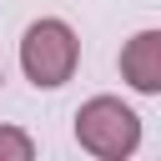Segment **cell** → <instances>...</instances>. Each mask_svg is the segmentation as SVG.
Returning <instances> with one entry per match:
<instances>
[{
    "label": "cell",
    "instance_id": "cell-4",
    "mask_svg": "<svg viewBox=\"0 0 161 161\" xmlns=\"http://www.w3.org/2000/svg\"><path fill=\"white\" fill-rule=\"evenodd\" d=\"M35 156V141L15 126H0V161H30Z\"/></svg>",
    "mask_w": 161,
    "mask_h": 161
},
{
    "label": "cell",
    "instance_id": "cell-2",
    "mask_svg": "<svg viewBox=\"0 0 161 161\" xmlns=\"http://www.w3.org/2000/svg\"><path fill=\"white\" fill-rule=\"evenodd\" d=\"M75 60H80V40L65 20H35L20 40V65L30 75V86L40 91H55L75 75Z\"/></svg>",
    "mask_w": 161,
    "mask_h": 161
},
{
    "label": "cell",
    "instance_id": "cell-5",
    "mask_svg": "<svg viewBox=\"0 0 161 161\" xmlns=\"http://www.w3.org/2000/svg\"><path fill=\"white\" fill-rule=\"evenodd\" d=\"M0 80H5V75H0Z\"/></svg>",
    "mask_w": 161,
    "mask_h": 161
},
{
    "label": "cell",
    "instance_id": "cell-3",
    "mask_svg": "<svg viewBox=\"0 0 161 161\" xmlns=\"http://www.w3.org/2000/svg\"><path fill=\"white\" fill-rule=\"evenodd\" d=\"M121 75L141 91V96H156L161 91V30H141L126 40L121 50Z\"/></svg>",
    "mask_w": 161,
    "mask_h": 161
},
{
    "label": "cell",
    "instance_id": "cell-1",
    "mask_svg": "<svg viewBox=\"0 0 161 161\" xmlns=\"http://www.w3.org/2000/svg\"><path fill=\"white\" fill-rule=\"evenodd\" d=\"M75 141H80V151H91L101 161H126L141 146V116L131 106H121L116 96H96L75 111Z\"/></svg>",
    "mask_w": 161,
    "mask_h": 161
}]
</instances>
